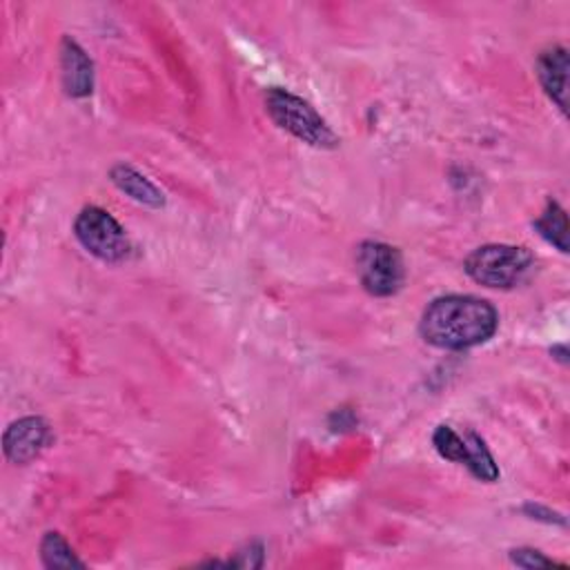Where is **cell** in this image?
Segmentation results:
<instances>
[{"instance_id": "obj_1", "label": "cell", "mask_w": 570, "mask_h": 570, "mask_svg": "<svg viewBox=\"0 0 570 570\" xmlns=\"http://www.w3.org/2000/svg\"><path fill=\"white\" fill-rule=\"evenodd\" d=\"M499 314L497 310L469 294H450L434 299L419 323V332L426 344L441 351H469L497 332Z\"/></svg>"}, {"instance_id": "obj_2", "label": "cell", "mask_w": 570, "mask_h": 570, "mask_svg": "<svg viewBox=\"0 0 570 570\" xmlns=\"http://www.w3.org/2000/svg\"><path fill=\"white\" fill-rule=\"evenodd\" d=\"M266 109L270 119L294 139L321 150H332L338 146L336 135L303 98L275 87L266 94Z\"/></svg>"}, {"instance_id": "obj_3", "label": "cell", "mask_w": 570, "mask_h": 570, "mask_svg": "<svg viewBox=\"0 0 570 570\" xmlns=\"http://www.w3.org/2000/svg\"><path fill=\"white\" fill-rule=\"evenodd\" d=\"M535 257L517 246H484L477 248L464 264L469 277L486 288L508 290L524 281L533 270Z\"/></svg>"}, {"instance_id": "obj_4", "label": "cell", "mask_w": 570, "mask_h": 570, "mask_svg": "<svg viewBox=\"0 0 570 570\" xmlns=\"http://www.w3.org/2000/svg\"><path fill=\"white\" fill-rule=\"evenodd\" d=\"M74 235L80 246L100 261L117 264L128 257L130 246L126 230L117 218L100 207L92 205L78 214L74 223Z\"/></svg>"}, {"instance_id": "obj_5", "label": "cell", "mask_w": 570, "mask_h": 570, "mask_svg": "<svg viewBox=\"0 0 570 570\" xmlns=\"http://www.w3.org/2000/svg\"><path fill=\"white\" fill-rule=\"evenodd\" d=\"M357 272L366 292L373 297H392L404 286V257L388 244L366 241L357 252Z\"/></svg>"}, {"instance_id": "obj_6", "label": "cell", "mask_w": 570, "mask_h": 570, "mask_svg": "<svg viewBox=\"0 0 570 570\" xmlns=\"http://www.w3.org/2000/svg\"><path fill=\"white\" fill-rule=\"evenodd\" d=\"M50 441V426L39 417H25L6 432V454L14 464H30Z\"/></svg>"}, {"instance_id": "obj_7", "label": "cell", "mask_w": 570, "mask_h": 570, "mask_svg": "<svg viewBox=\"0 0 570 570\" xmlns=\"http://www.w3.org/2000/svg\"><path fill=\"white\" fill-rule=\"evenodd\" d=\"M537 76L550 100L566 114L568 109V52L552 45L537 58Z\"/></svg>"}, {"instance_id": "obj_8", "label": "cell", "mask_w": 570, "mask_h": 570, "mask_svg": "<svg viewBox=\"0 0 570 570\" xmlns=\"http://www.w3.org/2000/svg\"><path fill=\"white\" fill-rule=\"evenodd\" d=\"M61 65H63V85L65 92L74 98H83L92 94L94 87V67L87 54L72 41H63L61 50Z\"/></svg>"}, {"instance_id": "obj_9", "label": "cell", "mask_w": 570, "mask_h": 570, "mask_svg": "<svg viewBox=\"0 0 570 570\" xmlns=\"http://www.w3.org/2000/svg\"><path fill=\"white\" fill-rule=\"evenodd\" d=\"M111 181L114 185H117L123 194H128L130 198H135L137 203L141 205H148V207H161L165 203L163 198V192L152 183L148 181L143 174H139L135 168L130 165H117L111 168Z\"/></svg>"}, {"instance_id": "obj_10", "label": "cell", "mask_w": 570, "mask_h": 570, "mask_svg": "<svg viewBox=\"0 0 570 570\" xmlns=\"http://www.w3.org/2000/svg\"><path fill=\"white\" fill-rule=\"evenodd\" d=\"M535 230L559 252H568V216L557 201H550L544 214L535 221Z\"/></svg>"}, {"instance_id": "obj_11", "label": "cell", "mask_w": 570, "mask_h": 570, "mask_svg": "<svg viewBox=\"0 0 570 570\" xmlns=\"http://www.w3.org/2000/svg\"><path fill=\"white\" fill-rule=\"evenodd\" d=\"M466 448H469V454H466V469L482 482L486 484H493L499 480V469L493 460V454L488 452L486 443L482 437H477L475 432H469L466 437Z\"/></svg>"}, {"instance_id": "obj_12", "label": "cell", "mask_w": 570, "mask_h": 570, "mask_svg": "<svg viewBox=\"0 0 570 570\" xmlns=\"http://www.w3.org/2000/svg\"><path fill=\"white\" fill-rule=\"evenodd\" d=\"M43 563L47 568H83V561L74 555L69 544L58 533H47L41 544Z\"/></svg>"}, {"instance_id": "obj_13", "label": "cell", "mask_w": 570, "mask_h": 570, "mask_svg": "<svg viewBox=\"0 0 570 570\" xmlns=\"http://www.w3.org/2000/svg\"><path fill=\"white\" fill-rule=\"evenodd\" d=\"M432 443L443 460L466 464V454H469L466 439L454 432L450 426H439L432 434Z\"/></svg>"}, {"instance_id": "obj_14", "label": "cell", "mask_w": 570, "mask_h": 570, "mask_svg": "<svg viewBox=\"0 0 570 570\" xmlns=\"http://www.w3.org/2000/svg\"><path fill=\"white\" fill-rule=\"evenodd\" d=\"M510 559H513V563H517L519 568H528V570H533V568L561 566V563H557L555 559H548V557H544L539 550H533V548H517V550L510 552Z\"/></svg>"}]
</instances>
